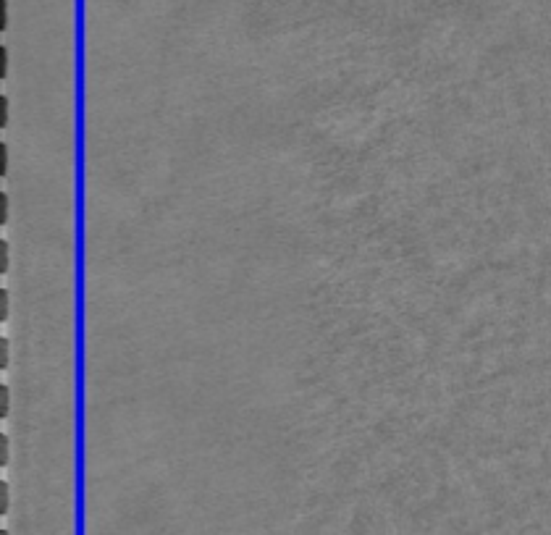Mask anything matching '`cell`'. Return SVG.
<instances>
[{"instance_id": "8992f818", "label": "cell", "mask_w": 551, "mask_h": 535, "mask_svg": "<svg viewBox=\"0 0 551 535\" xmlns=\"http://www.w3.org/2000/svg\"><path fill=\"white\" fill-rule=\"evenodd\" d=\"M8 215H11V199L5 192H0V226L8 223Z\"/></svg>"}, {"instance_id": "277c9868", "label": "cell", "mask_w": 551, "mask_h": 535, "mask_svg": "<svg viewBox=\"0 0 551 535\" xmlns=\"http://www.w3.org/2000/svg\"><path fill=\"white\" fill-rule=\"evenodd\" d=\"M11 509V488H8V483H0V514H5Z\"/></svg>"}, {"instance_id": "5b68a950", "label": "cell", "mask_w": 551, "mask_h": 535, "mask_svg": "<svg viewBox=\"0 0 551 535\" xmlns=\"http://www.w3.org/2000/svg\"><path fill=\"white\" fill-rule=\"evenodd\" d=\"M8 459H11V441H8V436L5 433H0V465H8Z\"/></svg>"}, {"instance_id": "8fae6325", "label": "cell", "mask_w": 551, "mask_h": 535, "mask_svg": "<svg viewBox=\"0 0 551 535\" xmlns=\"http://www.w3.org/2000/svg\"><path fill=\"white\" fill-rule=\"evenodd\" d=\"M0 29H8V0H0Z\"/></svg>"}, {"instance_id": "52a82bcc", "label": "cell", "mask_w": 551, "mask_h": 535, "mask_svg": "<svg viewBox=\"0 0 551 535\" xmlns=\"http://www.w3.org/2000/svg\"><path fill=\"white\" fill-rule=\"evenodd\" d=\"M11 312V296H8V289H0V320H5Z\"/></svg>"}, {"instance_id": "ba28073f", "label": "cell", "mask_w": 551, "mask_h": 535, "mask_svg": "<svg viewBox=\"0 0 551 535\" xmlns=\"http://www.w3.org/2000/svg\"><path fill=\"white\" fill-rule=\"evenodd\" d=\"M8 362H11V344H8V339H0V367H8Z\"/></svg>"}, {"instance_id": "9c48e42d", "label": "cell", "mask_w": 551, "mask_h": 535, "mask_svg": "<svg viewBox=\"0 0 551 535\" xmlns=\"http://www.w3.org/2000/svg\"><path fill=\"white\" fill-rule=\"evenodd\" d=\"M8 168H11V155H8V145L5 142H0V173H8Z\"/></svg>"}, {"instance_id": "6da1fadb", "label": "cell", "mask_w": 551, "mask_h": 535, "mask_svg": "<svg viewBox=\"0 0 551 535\" xmlns=\"http://www.w3.org/2000/svg\"><path fill=\"white\" fill-rule=\"evenodd\" d=\"M11 412V389L8 386H0V417H8Z\"/></svg>"}, {"instance_id": "30bf717a", "label": "cell", "mask_w": 551, "mask_h": 535, "mask_svg": "<svg viewBox=\"0 0 551 535\" xmlns=\"http://www.w3.org/2000/svg\"><path fill=\"white\" fill-rule=\"evenodd\" d=\"M5 74H8V48L0 45V79H5Z\"/></svg>"}, {"instance_id": "7a4b0ae2", "label": "cell", "mask_w": 551, "mask_h": 535, "mask_svg": "<svg viewBox=\"0 0 551 535\" xmlns=\"http://www.w3.org/2000/svg\"><path fill=\"white\" fill-rule=\"evenodd\" d=\"M11 268V244L5 239H0V273Z\"/></svg>"}, {"instance_id": "3957f363", "label": "cell", "mask_w": 551, "mask_h": 535, "mask_svg": "<svg viewBox=\"0 0 551 535\" xmlns=\"http://www.w3.org/2000/svg\"><path fill=\"white\" fill-rule=\"evenodd\" d=\"M11 124V100L5 95H0V126H8Z\"/></svg>"}, {"instance_id": "7c38bea8", "label": "cell", "mask_w": 551, "mask_h": 535, "mask_svg": "<svg viewBox=\"0 0 551 535\" xmlns=\"http://www.w3.org/2000/svg\"><path fill=\"white\" fill-rule=\"evenodd\" d=\"M0 535H11V533H8V530H5V527H3V530H0Z\"/></svg>"}]
</instances>
